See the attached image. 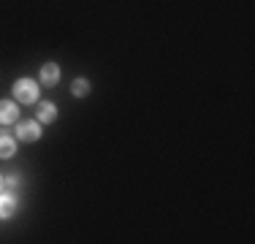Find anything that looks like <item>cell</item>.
Masks as SVG:
<instances>
[{"instance_id": "1", "label": "cell", "mask_w": 255, "mask_h": 244, "mask_svg": "<svg viewBox=\"0 0 255 244\" xmlns=\"http://www.w3.org/2000/svg\"><path fill=\"white\" fill-rule=\"evenodd\" d=\"M14 98L19 103H33L35 98H38V87H35V82H30V79H19V82L14 84Z\"/></svg>"}, {"instance_id": "2", "label": "cell", "mask_w": 255, "mask_h": 244, "mask_svg": "<svg viewBox=\"0 0 255 244\" xmlns=\"http://www.w3.org/2000/svg\"><path fill=\"white\" fill-rule=\"evenodd\" d=\"M16 136H19L22 141H38V138H41L38 122H22V125L16 127Z\"/></svg>"}, {"instance_id": "3", "label": "cell", "mask_w": 255, "mask_h": 244, "mask_svg": "<svg viewBox=\"0 0 255 244\" xmlns=\"http://www.w3.org/2000/svg\"><path fill=\"white\" fill-rule=\"evenodd\" d=\"M60 79V68L54 63H46L44 68H41V82H44V87H54Z\"/></svg>"}, {"instance_id": "4", "label": "cell", "mask_w": 255, "mask_h": 244, "mask_svg": "<svg viewBox=\"0 0 255 244\" xmlns=\"http://www.w3.org/2000/svg\"><path fill=\"white\" fill-rule=\"evenodd\" d=\"M16 117H19V109H16V103L11 101H0V122H14Z\"/></svg>"}, {"instance_id": "5", "label": "cell", "mask_w": 255, "mask_h": 244, "mask_svg": "<svg viewBox=\"0 0 255 244\" xmlns=\"http://www.w3.org/2000/svg\"><path fill=\"white\" fill-rule=\"evenodd\" d=\"M16 212V201H14V195H0V220H8L11 215Z\"/></svg>"}, {"instance_id": "6", "label": "cell", "mask_w": 255, "mask_h": 244, "mask_svg": "<svg viewBox=\"0 0 255 244\" xmlns=\"http://www.w3.org/2000/svg\"><path fill=\"white\" fill-rule=\"evenodd\" d=\"M57 117V112H54V103H41L38 106V120L41 122H52Z\"/></svg>"}, {"instance_id": "7", "label": "cell", "mask_w": 255, "mask_h": 244, "mask_svg": "<svg viewBox=\"0 0 255 244\" xmlns=\"http://www.w3.org/2000/svg\"><path fill=\"white\" fill-rule=\"evenodd\" d=\"M16 152V144L8 136H0V157H11Z\"/></svg>"}, {"instance_id": "8", "label": "cell", "mask_w": 255, "mask_h": 244, "mask_svg": "<svg viewBox=\"0 0 255 244\" xmlns=\"http://www.w3.org/2000/svg\"><path fill=\"white\" fill-rule=\"evenodd\" d=\"M87 93H90L87 79H76V82H74V95H76V98H84Z\"/></svg>"}, {"instance_id": "9", "label": "cell", "mask_w": 255, "mask_h": 244, "mask_svg": "<svg viewBox=\"0 0 255 244\" xmlns=\"http://www.w3.org/2000/svg\"><path fill=\"white\" fill-rule=\"evenodd\" d=\"M3 187H5L8 193H16V190H19V176H11V179H5Z\"/></svg>"}, {"instance_id": "10", "label": "cell", "mask_w": 255, "mask_h": 244, "mask_svg": "<svg viewBox=\"0 0 255 244\" xmlns=\"http://www.w3.org/2000/svg\"><path fill=\"white\" fill-rule=\"evenodd\" d=\"M0 190H3V179H0Z\"/></svg>"}]
</instances>
